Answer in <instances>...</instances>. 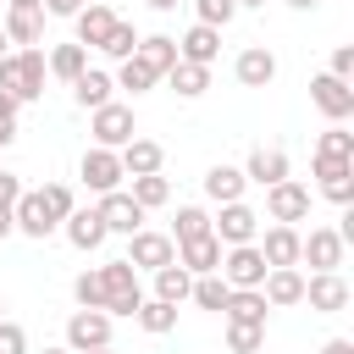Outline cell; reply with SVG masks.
Masks as SVG:
<instances>
[{
	"label": "cell",
	"instance_id": "cell-1",
	"mask_svg": "<svg viewBox=\"0 0 354 354\" xmlns=\"http://www.w3.org/2000/svg\"><path fill=\"white\" fill-rule=\"evenodd\" d=\"M44 77H50V66H44V50L39 44H22V50L0 55V94H11L17 105L39 100L44 94Z\"/></svg>",
	"mask_w": 354,
	"mask_h": 354
},
{
	"label": "cell",
	"instance_id": "cell-2",
	"mask_svg": "<svg viewBox=\"0 0 354 354\" xmlns=\"http://www.w3.org/2000/svg\"><path fill=\"white\" fill-rule=\"evenodd\" d=\"M100 271V288H105V315L116 321V315H133L138 304H144V288H138V271L127 266V260H105V266H94Z\"/></svg>",
	"mask_w": 354,
	"mask_h": 354
},
{
	"label": "cell",
	"instance_id": "cell-3",
	"mask_svg": "<svg viewBox=\"0 0 354 354\" xmlns=\"http://www.w3.org/2000/svg\"><path fill=\"white\" fill-rule=\"evenodd\" d=\"M88 133H94V144H105V149H122V144L138 133V122H133V105H122V100H105V105H94V111H88Z\"/></svg>",
	"mask_w": 354,
	"mask_h": 354
},
{
	"label": "cell",
	"instance_id": "cell-4",
	"mask_svg": "<svg viewBox=\"0 0 354 354\" xmlns=\"http://www.w3.org/2000/svg\"><path fill=\"white\" fill-rule=\"evenodd\" d=\"M133 271H160V266H171L177 260V243H171V232H127V254H122Z\"/></svg>",
	"mask_w": 354,
	"mask_h": 354
},
{
	"label": "cell",
	"instance_id": "cell-5",
	"mask_svg": "<svg viewBox=\"0 0 354 354\" xmlns=\"http://www.w3.org/2000/svg\"><path fill=\"white\" fill-rule=\"evenodd\" d=\"M216 271L227 277V288H260L271 266H266V254L254 243H232V249H221V266Z\"/></svg>",
	"mask_w": 354,
	"mask_h": 354
},
{
	"label": "cell",
	"instance_id": "cell-6",
	"mask_svg": "<svg viewBox=\"0 0 354 354\" xmlns=\"http://www.w3.org/2000/svg\"><path fill=\"white\" fill-rule=\"evenodd\" d=\"M77 177L94 188V194H111V188H122V155L116 149H105V144H94V149H83V160H77Z\"/></svg>",
	"mask_w": 354,
	"mask_h": 354
},
{
	"label": "cell",
	"instance_id": "cell-7",
	"mask_svg": "<svg viewBox=\"0 0 354 354\" xmlns=\"http://www.w3.org/2000/svg\"><path fill=\"white\" fill-rule=\"evenodd\" d=\"M310 100H315V111H321L326 122H348V116H354V88H348L343 77H332V72L310 77Z\"/></svg>",
	"mask_w": 354,
	"mask_h": 354
},
{
	"label": "cell",
	"instance_id": "cell-8",
	"mask_svg": "<svg viewBox=\"0 0 354 354\" xmlns=\"http://www.w3.org/2000/svg\"><path fill=\"white\" fill-rule=\"evenodd\" d=\"M266 216H271V221H288V227L304 221V216H310V188L293 183V177L271 183V188H266Z\"/></svg>",
	"mask_w": 354,
	"mask_h": 354
},
{
	"label": "cell",
	"instance_id": "cell-9",
	"mask_svg": "<svg viewBox=\"0 0 354 354\" xmlns=\"http://www.w3.org/2000/svg\"><path fill=\"white\" fill-rule=\"evenodd\" d=\"M111 343V315L105 310H72L66 321V348L72 354H88V348H105Z\"/></svg>",
	"mask_w": 354,
	"mask_h": 354
},
{
	"label": "cell",
	"instance_id": "cell-10",
	"mask_svg": "<svg viewBox=\"0 0 354 354\" xmlns=\"http://www.w3.org/2000/svg\"><path fill=\"white\" fill-rule=\"evenodd\" d=\"M94 210H100L105 232H122V238H127V232H138V227H144V205H138L133 194H122V188L100 194V205H94Z\"/></svg>",
	"mask_w": 354,
	"mask_h": 354
},
{
	"label": "cell",
	"instance_id": "cell-11",
	"mask_svg": "<svg viewBox=\"0 0 354 354\" xmlns=\"http://www.w3.org/2000/svg\"><path fill=\"white\" fill-rule=\"evenodd\" d=\"M210 232L221 238V249H232V243H254V232H260V216H254L243 199H232V205H221V216L210 221Z\"/></svg>",
	"mask_w": 354,
	"mask_h": 354
},
{
	"label": "cell",
	"instance_id": "cell-12",
	"mask_svg": "<svg viewBox=\"0 0 354 354\" xmlns=\"http://www.w3.org/2000/svg\"><path fill=\"white\" fill-rule=\"evenodd\" d=\"M343 238L337 227H310V238H299V260H310V271H337L343 266Z\"/></svg>",
	"mask_w": 354,
	"mask_h": 354
},
{
	"label": "cell",
	"instance_id": "cell-13",
	"mask_svg": "<svg viewBox=\"0 0 354 354\" xmlns=\"http://www.w3.org/2000/svg\"><path fill=\"white\" fill-rule=\"evenodd\" d=\"M304 304L321 310V315H337V310H348V282L337 271H310L304 277Z\"/></svg>",
	"mask_w": 354,
	"mask_h": 354
},
{
	"label": "cell",
	"instance_id": "cell-14",
	"mask_svg": "<svg viewBox=\"0 0 354 354\" xmlns=\"http://www.w3.org/2000/svg\"><path fill=\"white\" fill-rule=\"evenodd\" d=\"M11 221H17V232H22V238H50V232L61 227V221L50 216L44 194H28V188L17 194V205H11Z\"/></svg>",
	"mask_w": 354,
	"mask_h": 354
},
{
	"label": "cell",
	"instance_id": "cell-15",
	"mask_svg": "<svg viewBox=\"0 0 354 354\" xmlns=\"http://www.w3.org/2000/svg\"><path fill=\"white\" fill-rule=\"evenodd\" d=\"M260 293H266V304H271V310L304 304V277H299V266H271V271H266V282H260Z\"/></svg>",
	"mask_w": 354,
	"mask_h": 354
},
{
	"label": "cell",
	"instance_id": "cell-16",
	"mask_svg": "<svg viewBox=\"0 0 354 354\" xmlns=\"http://www.w3.org/2000/svg\"><path fill=\"white\" fill-rule=\"evenodd\" d=\"M299 238H304L299 227H288V221H271V227H266V238H260L254 249L266 254V266H299Z\"/></svg>",
	"mask_w": 354,
	"mask_h": 354
},
{
	"label": "cell",
	"instance_id": "cell-17",
	"mask_svg": "<svg viewBox=\"0 0 354 354\" xmlns=\"http://www.w3.org/2000/svg\"><path fill=\"white\" fill-rule=\"evenodd\" d=\"M221 55V28H205V22H194L183 39H177V61H194V66H210Z\"/></svg>",
	"mask_w": 354,
	"mask_h": 354
},
{
	"label": "cell",
	"instance_id": "cell-18",
	"mask_svg": "<svg viewBox=\"0 0 354 354\" xmlns=\"http://www.w3.org/2000/svg\"><path fill=\"white\" fill-rule=\"evenodd\" d=\"M116 155H122V171H127V177H149V171H160V166H166V149H160L155 138H138V133H133Z\"/></svg>",
	"mask_w": 354,
	"mask_h": 354
},
{
	"label": "cell",
	"instance_id": "cell-19",
	"mask_svg": "<svg viewBox=\"0 0 354 354\" xmlns=\"http://www.w3.org/2000/svg\"><path fill=\"white\" fill-rule=\"evenodd\" d=\"M177 266H183V271H194V277L216 271V266H221V238H216V232H199V238L177 243Z\"/></svg>",
	"mask_w": 354,
	"mask_h": 354
},
{
	"label": "cell",
	"instance_id": "cell-20",
	"mask_svg": "<svg viewBox=\"0 0 354 354\" xmlns=\"http://www.w3.org/2000/svg\"><path fill=\"white\" fill-rule=\"evenodd\" d=\"M6 39L11 44H39L44 39V6H6Z\"/></svg>",
	"mask_w": 354,
	"mask_h": 354
},
{
	"label": "cell",
	"instance_id": "cell-21",
	"mask_svg": "<svg viewBox=\"0 0 354 354\" xmlns=\"http://www.w3.org/2000/svg\"><path fill=\"white\" fill-rule=\"evenodd\" d=\"M232 72H238V83H243V88H266V83L277 77V55H271L266 44H249V50L232 61Z\"/></svg>",
	"mask_w": 354,
	"mask_h": 354
},
{
	"label": "cell",
	"instance_id": "cell-22",
	"mask_svg": "<svg viewBox=\"0 0 354 354\" xmlns=\"http://www.w3.org/2000/svg\"><path fill=\"white\" fill-rule=\"evenodd\" d=\"M266 310H271V304H266V293H260V288H232V293H227V304H221V315H227V321H238V326H266Z\"/></svg>",
	"mask_w": 354,
	"mask_h": 354
},
{
	"label": "cell",
	"instance_id": "cell-23",
	"mask_svg": "<svg viewBox=\"0 0 354 354\" xmlns=\"http://www.w3.org/2000/svg\"><path fill=\"white\" fill-rule=\"evenodd\" d=\"M72 22H77V44H83V50H100V44H105V33H111V22H116V11H111V6H100V0H88Z\"/></svg>",
	"mask_w": 354,
	"mask_h": 354
},
{
	"label": "cell",
	"instance_id": "cell-24",
	"mask_svg": "<svg viewBox=\"0 0 354 354\" xmlns=\"http://www.w3.org/2000/svg\"><path fill=\"white\" fill-rule=\"evenodd\" d=\"M116 94V77L111 72H100V66H83L77 77H72V100L83 105V111H94V105H105Z\"/></svg>",
	"mask_w": 354,
	"mask_h": 354
},
{
	"label": "cell",
	"instance_id": "cell-25",
	"mask_svg": "<svg viewBox=\"0 0 354 354\" xmlns=\"http://www.w3.org/2000/svg\"><path fill=\"white\" fill-rule=\"evenodd\" d=\"M243 188H249L243 166H227V160H216V166L205 171V194H210L216 205H232V199H243Z\"/></svg>",
	"mask_w": 354,
	"mask_h": 354
},
{
	"label": "cell",
	"instance_id": "cell-26",
	"mask_svg": "<svg viewBox=\"0 0 354 354\" xmlns=\"http://www.w3.org/2000/svg\"><path fill=\"white\" fill-rule=\"evenodd\" d=\"M61 227H66V243H72V249H83V254H88V249H100V243L111 238V232H105V221H100V210H72Z\"/></svg>",
	"mask_w": 354,
	"mask_h": 354
},
{
	"label": "cell",
	"instance_id": "cell-27",
	"mask_svg": "<svg viewBox=\"0 0 354 354\" xmlns=\"http://www.w3.org/2000/svg\"><path fill=\"white\" fill-rule=\"evenodd\" d=\"M243 177H249V183H260V188H271V183H282V177H288V155H282V149H266V144H260V149L249 155Z\"/></svg>",
	"mask_w": 354,
	"mask_h": 354
},
{
	"label": "cell",
	"instance_id": "cell-28",
	"mask_svg": "<svg viewBox=\"0 0 354 354\" xmlns=\"http://www.w3.org/2000/svg\"><path fill=\"white\" fill-rule=\"evenodd\" d=\"M133 55H138V61H149V66L166 77V72L177 66V39H171V33H149V39H138V50H133Z\"/></svg>",
	"mask_w": 354,
	"mask_h": 354
},
{
	"label": "cell",
	"instance_id": "cell-29",
	"mask_svg": "<svg viewBox=\"0 0 354 354\" xmlns=\"http://www.w3.org/2000/svg\"><path fill=\"white\" fill-rule=\"evenodd\" d=\"M44 66H50V77H61V83H72L83 66H88V50L72 39V44H55L50 55H44Z\"/></svg>",
	"mask_w": 354,
	"mask_h": 354
},
{
	"label": "cell",
	"instance_id": "cell-30",
	"mask_svg": "<svg viewBox=\"0 0 354 354\" xmlns=\"http://www.w3.org/2000/svg\"><path fill=\"white\" fill-rule=\"evenodd\" d=\"M133 321H138L149 337H166V332L177 326V304H166V299H144V304L133 310Z\"/></svg>",
	"mask_w": 354,
	"mask_h": 354
},
{
	"label": "cell",
	"instance_id": "cell-31",
	"mask_svg": "<svg viewBox=\"0 0 354 354\" xmlns=\"http://www.w3.org/2000/svg\"><path fill=\"white\" fill-rule=\"evenodd\" d=\"M166 83L183 94V100H199L205 88H210V66H194V61H177L171 72H166Z\"/></svg>",
	"mask_w": 354,
	"mask_h": 354
},
{
	"label": "cell",
	"instance_id": "cell-32",
	"mask_svg": "<svg viewBox=\"0 0 354 354\" xmlns=\"http://www.w3.org/2000/svg\"><path fill=\"white\" fill-rule=\"evenodd\" d=\"M188 288H194V271H183L177 260L155 271V299H166V304H183V299H188Z\"/></svg>",
	"mask_w": 354,
	"mask_h": 354
},
{
	"label": "cell",
	"instance_id": "cell-33",
	"mask_svg": "<svg viewBox=\"0 0 354 354\" xmlns=\"http://www.w3.org/2000/svg\"><path fill=\"white\" fill-rule=\"evenodd\" d=\"M160 83V72L149 66V61H138V55H127L122 66H116V88H127V94H144V88H155Z\"/></svg>",
	"mask_w": 354,
	"mask_h": 354
},
{
	"label": "cell",
	"instance_id": "cell-34",
	"mask_svg": "<svg viewBox=\"0 0 354 354\" xmlns=\"http://www.w3.org/2000/svg\"><path fill=\"white\" fill-rule=\"evenodd\" d=\"M227 293H232V288H227V277H221V271H205V277H194V288H188V299H194L199 310H221V304H227Z\"/></svg>",
	"mask_w": 354,
	"mask_h": 354
},
{
	"label": "cell",
	"instance_id": "cell-35",
	"mask_svg": "<svg viewBox=\"0 0 354 354\" xmlns=\"http://www.w3.org/2000/svg\"><path fill=\"white\" fill-rule=\"evenodd\" d=\"M315 160H354V133H343V122H332L315 138Z\"/></svg>",
	"mask_w": 354,
	"mask_h": 354
},
{
	"label": "cell",
	"instance_id": "cell-36",
	"mask_svg": "<svg viewBox=\"0 0 354 354\" xmlns=\"http://www.w3.org/2000/svg\"><path fill=\"white\" fill-rule=\"evenodd\" d=\"M133 50H138V28L116 17V22H111V33H105V44H100V55H111V61H127Z\"/></svg>",
	"mask_w": 354,
	"mask_h": 354
},
{
	"label": "cell",
	"instance_id": "cell-37",
	"mask_svg": "<svg viewBox=\"0 0 354 354\" xmlns=\"http://www.w3.org/2000/svg\"><path fill=\"white\" fill-rule=\"evenodd\" d=\"M127 194H133L144 210H160V205L171 199V183H166L160 171H149V177H133V188H127Z\"/></svg>",
	"mask_w": 354,
	"mask_h": 354
},
{
	"label": "cell",
	"instance_id": "cell-38",
	"mask_svg": "<svg viewBox=\"0 0 354 354\" xmlns=\"http://www.w3.org/2000/svg\"><path fill=\"white\" fill-rule=\"evenodd\" d=\"M199 232H210V216H205L199 205H177V221H171V243H188V238H199Z\"/></svg>",
	"mask_w": 354,
	"mask_h": 354
},
{
	"label": "cell",
	"instance_id": "cell-39",
	"mask_svg": "<svg viewBox=\"0 0 354 354\" xmlns=\"http://www.w3.org/2000/svg\"><path fill=\"white\" fill-rule=\"evenodd\" d=\"M227 348H232V354H260V348H266V326H238V321H227Z\"/></svg>",
	"mask_w": 354,
	"mask_h": 354
},
{
	"label": "cell",
	"instance_id": "cell-40",
	"mask_svg": "<svg viewBox=\"0 0 354 354\" xmlns=\"http://www.w3.org/2000/svg\"><path fill=\"white\" fill-rule=\"evenodd\" d=\"M72 299H77V310H100V304H105L100 271H77V282H72Z\"/></svg>",
	"mask_w": 354,
	"mask_h": 354
},
{
	"label": "cell",
	"instance_id": "cell-41",
	"mask_svg": "<svg viewBox=\"0 0 354 354\" xmlns=\"http://www.w3.org/2000/svg\"><path fill=\"white\" fill-rule=\"evenodd\" d=\"M194 11H199L205 28H227L238 17V0H194Z\"/></svg>",
	"mask_w": 354,
	"mask_h": 354
},
{
	"label": "cell",
	"instance_id": "cell-42",
	"mask_svg": "<svg viewBox=\"0 0 354 354\" xmlns=\"http://www.w3.org/2000/svg\"><path fill=\"white\" fill-rule=\"evenodd\" d=\"M39 194H44V205H50V216H55V221H66V216L77 210V199H72V188H66V183H44Z\"/></svg>",
	"mask_w": 354,
	"mask_h": 354
},
{
	"label": "cell",
	"instance_id": "cell-43",
	"mask_svg": "<svg viewBox=\"0 0 354 354\" xmlns=\"http://www.w3.org/2000/svg\"><path fill=\"white\" fill-rule=\"evenodd\" d=\"M321 194H326L332 205H348V199H354V171H343V177H321Z\"/></svg>",
	"mask_w": 354,
	"mask_h": 354
},
{
	"label": "cell",
	"instance_id": "cell-44",
	"mask_svg": "<svg viewBox=\"0 0 354 354\" xmlns=\"http://www.w3.org/2000/svg\"><path fill=\"white\" fill-rule=\"evenodd\" d=\"M0 354H28V332L17 321H0Z\"/></svg>",
	"mask_w": 354,
	"mask_h": 354
},
{
	"label": "cell",
	"instance_id": "cell-45",
	"mask_svg": "<svg viewBox=\"0 0 354 354\" xmlns=\"http://www.w3.org/2000/svg\"><path fill=\"white\" fill-rule=\"evenodd\" d=\"M17 111H22V105H17L11 94H0V149L17 138Z\"/></svg>",
	"mask_w": 354,
	"mask_h": 354
},
{
	"label": "cell",
	"instance_id": "cell-46",
	"mask_svg": "<svg viewBox=\"0 0 354 354\" xmlns=\"http://www.w3.org/2000/svg\"><path fill=\"white\" fill-rule=\"evenodd\" d=\"M332 77H343V83L354 77V44H337L332 50Z\"/></svg>",
	"mask_w": 354,
	"mask_h": 354
},
{
	"label": "cell",
	"instance_id": "cell-47",
	"mask_svg": "<svg viewBox=\"0 0 354 354\" xmlns=\"http://www.w3.org/2000/svg\"><path fill=\"white\" fill-rule=\"evenodd\" d=\"M17 194H22V177L0 166V205H17Z\"/></svg>",
	"mask_w": 354,
	"mask_h": 354
},
{
	"label": "cell",
	"instance_id": "cell-48",
	"mask_svg": "<svg viewBox=\"0 0 354 354\" xmlns=\"http://www.w3.org/2000/svg\"><path fill=\"white\" fill-rule=\"evenodd\" d=\"M44 6V17H77L83 11V0H39Z\"/></svg>",
	"mask_w": 354,
	"mask_h": 354
},
{
	"label": "cell",
	"instance_id": "cell-49",
	"mask_svg": "<svg viewBox=\"0 0 354 354\" xmlns=\"http://www.w3.org/2000/svg\"><path fill=\"white\" fill-rule=\"evenodd\" d=\"M321 354H354V343H348V337H332V343H326Z\"/></svg>",
	"mask_w": 354,
	"mask_h": 354
},
{
	"label": "cell",
	"instance_id": "cell-50",
	"mask_svg": "<svg viewBox=\"0 0 354 354\" xmlns=\"http://www.w3.org/2000/svg\"><path fill=\"white\" fill-rule=\"evenodd\" d=\"M17 232V221H11V205H0V238H11Z\"/></svg>",
	"mask_w": 354,
	"mask_h": 354
},
{
	"label": "cell",
	"instance_id": "cell-51",
	"mask_svg": "<svg viewBox=\"0 0 354 354\" xmlns=\"http://www.w3.org/2000/svg\"><path fill=\"white\" fill-rule=\"evenodd\" d=\"M183 0H149V11H177Z\"/></svg>",
	"mask_w": 354,
	"mask_h": 354
},
{
	"label": "cell",
	"instance_id": "cell-52",
	"mask_svg": "<svg viewBox=\"0 0 354 354\" xmlns=\"http://www.w3.org/2000/svg\"><path fill=\"white\" fill-rule=\"evenodd\" d=\"M288 6H293V11H315L321 0H288Z\"/></svg>",
	"mask_w": 354,
	"mask_h": 354
},
{
	"label": "cell",
	"instance_id": "cell-53",
	"mask_svg": "<svg viewBox=\"0 0 354 354\" xmlns=\"http://www.w3.org/2000/svg\"><path fill=\"white\" fill-rule=\"evenodd\" d=\"M6 44H11V39H6V28H0V55H11V50H6Z\"/></svg>",
	"mask_w": 354,
	"mask_h": 354
},
{
	"label": "cell",
	"instance_id": "cell-54",
	"mask_svg": "<svg viewBox=\"0 0 354 354\" xmlns=\"http://www.w3.org/2000/svg\"><path fill=\"white\" fill-rule=\"evenodd\" d=\"M6 6H39V0H6Z\"/></svg>",
	"mask_w": 354,
	"mask_h": 354
},
{
	"label": "cell",
	"instance_id": "cell-55",
	"mask_svg": "<svg viewBox=\"0 0 354 354\" xmlns=\"http://www.w3.org/2000/svg\"><path fill=\"white\" fill-rule=\"evenodd\" d=\"M44 354H72V348H66V343H61V348H44Z\"/></svg>",
	"mask_w": 354,
	"mask_h": 354
},
{
	"label": "cell",
	"instance_id": "cell-56",
	"mask_svg": "<svg viewBox=\"0 0 354 354\" xmlns=\"http://www.w3.org/2000/svg\"><path fill=\"white\" fill-rule=\"evenodd\" d=\"M88 354H116V348H111V343H105V348H88Z\"/></svg>",
	"mask_w": 354,
	"mask_h": 354
},
{
	"label": "cell",
	"instance_id": "cell-57",
	"mask_svg": "<svg viewBox=\"0 0 354 354\" xmlns=\"http://www.w3.org/2000/svg\"><path fill=\"white\" fill-rule=\"evenodd\" d=\"M243 6H266V0H238V11H243Z\"/></svg>",
	"mask_w": 354,
	"mask_h": 354
},
{
	"label": "cell",
	"instance_id": "cell-58",
	"mask_svg": "<svg viewBox=\"0 0 354 354\" xmlns=\"http://www.w3.org/2000/svg\"><path fill=\"white\" fill-rule=\"evenodd\" d=\"M0 321H6V299H0Z\"/></svg>",
	"mask_w": 354,
	"mask_h": 354
}]
</instances>
